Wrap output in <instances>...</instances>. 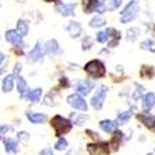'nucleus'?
I'll list each match as a JSON object with an SVG mask.
<instances>
[{"mask_svg": "<svg viewBox=\"0 0 155 155\" xmlns=\"http://www.w3.org/2000/svg\"><path fill=\"white\" fill-rule=\"evenodd\" d=\"M122 138H123V133L122 131H115L113 133V137H112V140H110V147H112V150H117L119 148V145H120V141H122Z\"/></svg>", "mask_w": 155, "mask_h": 155, "instance_id": "5701e85b", "label": "nucleus"}, {"mask_svg": "<svg viewBox=\"0 0 155 155\" xmlns=\"http://www.w3.org/2000/svg\"><path fill=\"white\" fill-rule=\"evenodd\" d=\"M84 13L85 14H91V13H105L108 10V6H105L104 2H98V0H84Z\"/></svg>", "mask_w": 155, "mask_h": 155, "instance_id": "39448f33", "label": "nucleus"}, {"mask_svg": "<svg viewBox=\"0 0 155 155\" xmlns=\"http://www.w3.org/2000/svg\"><path fill=\"white\" fill-rule=\"evenodd\" d=\"M147 155H154V154H152V152H150V154H147Z\"/></svg>", "mask_w": 155, "mask_h": 155, "instance_id": "c03bdc74", "label": "nucleus"}, {"mask_svg": "<svg viewBox=\"0 0 155 155\" xmlns=\"http://www.w3.org/2000/svg\"><path fill=\"white\" fill-rule=\"evenodd\" d=\"M45 52L51 56H56V54H60L61 53V49L59 46V42L56 39H49L46 43H45Z\"/></svg>", "mask_w": 155, "mask_h": 155, "instance_id": "ddd939ff", "label": "nucleus"}, {"mask_svg": "<svg viewBox=\"0 0 155 155\" xmlns=\"http://www.w3.org/2000/svg\"><path fill=\"white\" fill-rule=\"evenodd\" d=\"M154 106H155V95L152 92H148L143 98V108H144V110H150Z\"/></svg>", "mask_w": 155, "mask_h": 155, "instance_id": "6ab92c4d", "label": "nucleus"}, {"mask_svg": "<svg viewBox=\"0 0 155 155\" xmlns=\"http://www.w3.org/2000/svg\"><path fill=\"white\" fill-rule=\"evenodd\" d=\"M17 136H18V140L24 141V143H27V140L29 138V134L27 133V131H20V133L17 134Z\"/></svg>", "mask_w": 155, "mask_h": 155, "instance_id": "f704fd0d", "label": "nucleus"}, {"mask_svg": "<svg viewBox=\"0 0 155 155\" xmlns=\"http://www.w3.org/2000/svg\"><path fill=\"white\" fill-rule=\"evenodd\" d=\"M66 29H67V32H69V35L71 38H78L81 35V32H83V27L77 21H70L67 24V27H66Z\"/></svg>", "mask_w": 155, "mask_h": 155, "instance_id": "4468645a", "label": "nucleus"}, {"mask_svg": "<svg viewBox=\"0 0 155 155\" xmlns=\"http://www.w3.org/2000/svg\"><path fill=\"white\" fill-rule=\"evenodd\" d=\"M138 35H140V29L138 28H130L129 31H127V39H129L130 42L137 41Z\"/></svg>", "mask_w": 155, "mask_h": 155, "instance_id": "c85d7f7f", "label": "nucleus"}, {"mask_svg": "<svg viewBox=\"0 0 155 155\" xmlns=\"http://www.w3.org/2000/svg\"><path fill=\"white\" fill-rule=\"evenodd\" d=\"M138 120H140L144 126H147L148 129H154L155 127V116H152V115L140 113V115H138Z\"/></svg>", "mask_w": 155, "mask_h": 155, "instance_id": "f3484780", "label": "nucleus"}, {"mask_svg": "<svg viewBox=\"0 0 155 155\" xmlns=\"http://www.w3.org/2000/svg\"><path fill=\"white\" fill-rule=\"evenodd\" d=\"M99 126H101V129L104 130L105 133H115L116 127L119 126V124H117V122H115V120L104 119L99 122Z\"/></svg>", "mask_w": 155, "mask_h": 155, "instance_id": "2eb2a0df", "label": "nucleus"}, {"mask_svg": "<svg viewBox=\"0 0 155 155\" xmlns=\"http://www.w3.org/2000/svg\"><path fill=\"white\" fill-rule=\"evenodd\" d=\"M84 71L87 74H90L92 78H102V77L106 76V69H105V64L101 60L94 59V60H90L84 66Z\"/></svg>", "mask_w": 155, "mask_h": 155, "instance_id": "f03ea898", "label": "nucleus"}, {"mask_svg": "<svg viewBox=\"0 0 155 155\" xmlns=\"http://www.w3.org/2000/svg\"><path fill=\"white\" fill-rule=\"evenodd\" d=\"M4 71H6V69H4V67H2V66H0V76H2V74H3Z\"/></svg>", "mask_w": 155, "mask_h": 155, "instance_id": "37998d69", "label": "nucleus"}, {"mask_svg": "<svg viewBox=\"0 0 155 155\" xmlns=\"http://www.w3.org/2000/svg\"><path fill=\"white\" fill-rule=\"evenodd\" d=\"M22 38L24 36L18 32L17 29H8L6 31V41L14 46H21L22 45Z\"/></svg>", "mask_w": 155, "mask_h": 155, "instance_id": "9b49d317", "label": "nucleus"}, {"mask_svg": "<svg viewBox=\"0 0 155 155\" xmlns=\"http://www.w3.org/2000/svg\"><path fill=\"white\" fill-rule=\"evenodd\" d=\"M88 119L87 115H81V113H70V120H71L73 124H77V126H83L85 120Z\"/></svg>", "mask_w": 155, "mask_h": 155, "instance_id": "aec40b11", "label": "nucleus"}, {"mask_svg": "<svg viewBox=\"0 0 155 155\" xmlns=\"http://www.w3.org/2000/svg\"><path fill=\"white\" fill-rule=\"evenodd\" d=\"M43 2H46V3H59V0H43Z\"/></svg>", "mask_w": 155, "mask_h": 155, "instance_id": "79ce46f5", "label": "nucleus"}, {"mask_svg": "<svg viewBox=\"0 0 155 155\" xmlns=\"http://www.w3.org/2000/svg\"><path fill=\"white\" fill-rule=\"evenodd\" d=\"M137 13H138L137 2H136V0H131L126 7H124V10L120 13V22L127 24V22L133 21L134 18H136V15H137Z\"/></svg>", "mask_w": 155, "mask_h": 155, "instance_id": "7ed1b4c3", "label": "nucleus"}, {"mask_svg": "<svg viewBox=\"0 0 155 155\" xmlns=\"http://www.w3.org/2000/svg\"><path fill=\"white\" fill-rule=\"evenodd\" d=\"M67 145H69V143H67L66 138L59 137V140L56 141V144H54V150H58V151H64L66 148H67Z\"/></svg>", "mask_w": 155, "mask_h": 155, "instance_id": "c756f323", "label": "nucleus"}, {"mask_svg": "<svg viewBox=\"0 0 155 155\" xmlns=\"http://www.w3.org/2000/svg\"><path fill=\"white\" fill-rule=\"evenodd\" d=\"M108 87L106 85H101L99 88H98V91L95 92V95L92 97V99H91V106L94 109H97V110H99V109L104 106V102L105 99H106V95H108Z\"/></svg>", "mask_w": 155, "mask_h": 155, "instance_id": "423d86ee", "label": "nucleus"}, {"mask_svg": "<svg viewBox=\"0 0 155 155\" xmlns=\"http://www.w3.org/2000/svg\"><path fill=\"white\" fill-rule=\"evenodd\" d=\"M25 116H27V119L31 123H34V124H41V123H45L48 120V116L45 113L34 112V110H27Z\"/></svg>", "mask_w": 155, "mask_h": 155, "instance_id": "f8f14e48", "label": "nucleus"}, {"mask_svg": "<svg viewBox=\"0 0 155 155\" xmlns=\"http://www.w3.org/2000/svg\"><path fill=\"white\" fill-rule=\"evenodd\" d=\"M54 10H56V13L63 15V17H70V15L74 14L76 3H56Z\"/></svg>", "mask_w": 155, "mask_h": 155, "instance_id": "6e6552de", "label": "nucleus"}, {"mask_svg": "<svg viewBox=\"0 0 155 155\" xmlns=\"http://www.w3.org/2000/svg\"><path fill=\"white\" fill-rule=\"evenodd\" d=\"M4 145H6V151L7 152H13V154H15V152H18V143L17 140H13V138H4Z\"/></svg>", "mask_w": 155, "mask_h": 155, "instance_id": "412c9836", "label": "nucleus"}, {"mask_svg": "<svg viewBox=\"0 0 155 155\" xmlns=\"http://www.w3.org/2000/svg\"><path fill=\"white\" fill-rule=\"evenodd\" d=\"M143 92H144V88L141 85H138V84H136V92L133 94V98L134 99H138V98L143 95Z\"/></svg>", "mask_w": 155, "mask_h": 155, "instance_id": "72a5a7b5", "label": "nucleus"}, {"mask_svg": "<svg viewBox=\"0 0 155 155\" xmlns=\"http://www.w3.org/2000/svg\"><path fill=\"white\" fill-rule=\"evenodd\" d=\"M8 131H11V126H7V124H2L0 126V134L8 133Z\"/></svg>", "mask_w": 155, "mask_h": 155, "instance_id": "c9c22d12", "label": "nucleus"}, {"mask_svg": "<svg viewBox=\"0 0 155 155\" xmlns=\"http://www.w3.org/2000/svg\"><path fill=\"white\" fill-rule=\"evenodd\" d=\"M141 48L145 49V51H148V52H154L155 53V41L151 39V38L143 41V42H141Z\"/></svg>", "mask_w": 155, "mask_h": 155, "instance_id": "cd10ccee", "label": "nucleus"}, {"mask_svg": "<svg viewBox=\"0 0 155 155\" xmlns=\"http://www.w3.org/2000/svg\"><path fill=\"white\" fill-rule=\"evenodd\" d=\"M20 73H21V64L17 63V64L14 66V74L15 76H20Z\"/></svg>", "mask_w": 155, "mask_h": 155, "instance_id": "4c0bfd02", "label": "nucleus"}, {"mask_svg": "<svg viewBox=\"0 0 155 155\" xmlns=\"http://www.w3.org/2000/svg\"><path fill=\"white\" fill-rule=\"evenodd\" d=\"M51 124L54 129V134H56L58 137H61V136L67 134L73 127L71 120L66 119V117H63V116H60V115L53 116L51 120Z\"/></svg>", "mask_w": 155, "mask_h": 155, "instance_id": "f257e3e1", "label": "nucleus"}, {"mask_svg": "<svg viewBox=\"0 0 155 155\" xmlns=\"http://www.w3.org/2000/svg\"><path fill=\"white\" fill-rule=\"evenodd\" d=\"M110 144L105 141H98V143H91L87 145V151L90 155H109L110 152Z\"/></svg>", "mask_w": 155, "mask_h": 155, "instance_id": "20e7f679", "label": "nucleus"}, {"mask_svg": "<svg viewBox=\"0 0 155 155\" xmlns=\"http://www.w3.org/2000/svg\"><path fill=\"white\" fill-rule=\"evenodd\" d=\"M17 31L20 34H21L22 36H25L28 35V31H29V24L25 21V20H18L17 21Z\"/></svg>", "mask_w": 155, "mask_h": 155, "instance_id": "b1692460", "label": "nucleus"}, {"mask_svg": "<svg viewBox=\"0 0 155 155\" xmlns=\"http://www.w3.org/2000/svg\"><path fill=\"white\" fill-rule=\"evenodd\" d=\"M123 0H109L108 2V10H116L122 4Z\"/></svg>", "mask_w": 155, "mask_h": 155, "instance_id": "2f4dec72", "label": "nucleus"}, {"mask_svg": "<svg viewBox=\"0 0 155 155\" xmlns=\"http://www.w3.org/2000/svg\"><path fill=\"white\" fill-rule=\"evenodd\" d=\"M14 78L15 74H7V76L3 78V83H2V90L3 92H10L14 87Z\"/></svg>", "mask_w": 155, "mask_h": 155, "instance_id": "a211bd4d", "label": "nucleus"}, {"mask_svg": "<svg viewBox=\"0 0 155 155\" xmlns=\"http://www.w3.org/2000/svg\"><path fill=\"white\" fill-rule=\"evenodd\" d=\"M39 155H54V154L52 151V148H43L42 151L39 152Z\"/></svg>", "mask_w": 155, "mask_h": 155, "instance_id": "e433bc0d", "label": "nucleus"}, {"mask_svg": "<svg viewBox=\"0 0 155 155\" xmlns=\"http://www.w3.org/2000/svg\"><path fill=\"white\" fill-rule=\"evenodd\" d=\"M43 54H45V48L41 45V42H38L34 46V49L28 53V61H31V63H36V61L42 60Z\"/></svg>", "mask_w": 155, "mask_h": 155, "instance_id": "9d476101", "label": "nucleus"}, {"mask_svg": "<svg viewBox=\"0 0 155 155\" xmlns=\"http://www.w3.org/2000/svg\"><path fill=\"white\" fill-rule=\"evenodd\" d=\"M92 39H91L90 36H85L83 39V51H88V49H91V46H92Z\"/></svg>", "mask_w": 155, "mask_h": 155, "instance_id": "473e14b6", "label": "nucleus"}, {"mask_svg": "<svg viewBox=\"0 0 155 155\" xmlns=\"http://www.w3.org/2000/svg\"><path fill=\"white\" fill-rule=\"evenodd\" d=\"M133 110H134V108H131V109H129V110H126V112H123V113H120L119 116H117V124H124V123L127 122V120H130V117H131V115H133Z\"/></svg>", "mask_w": 155, "mask_h": 155, "instance_id": "393cba45", "label": "nucleus"}, {"mask_svg": "<svg viewBox=\"0 0 155 155\" xmlns=\"http://www.w3.org/2000/svg\"><path fill=\"white\" fill-rule=\"evenodd\" d=\"M94 88V83L90 80H78L76 84V91L80 95H88Z\"/></svg>", "mask_w": 155, "mask_h": 155, "instance_id": "1a4fd4ad", "label": "nucleus"}, {"mask_svg": "<svg viewBox=\"0 0 155 155\" xmlns=\"http://www.w3.org/2000/svg\"><path fill=\"white\" fill-rule=\"evenodd\" d=\"M105 24H106V21H105V18L101 17V15H95L94 18H91V21H90L91 28H99V27H104Z\"/></svg>", "mask_w": 155, "mask_h": 155, "instance_id": "a878e982", "label": "nucleus"}, {"mask_svg": "<svg viewBox=\"0 0 155 155\" xmlns=\"http://www.w3.org/2000/svg\"><path fill=\"white\" fill-rule=\"evenodd\" d=\"M67 104L74 109H78V110H83V112H87V109H88V105H87L85 99L83 98V95L80 94H71L67 97Z\"/></svg>", "mask_w": 155, "mask_h": 155, "instance_id": "0eeeda50", "label": "nucleus"}, {"mask_svg": "<svg viewBox=\"0 0 155 155\" xmlns=\"http://www.w3.org/2000/svg\"><path fill=\"white\" fill-rule=\"evenodd\" d=\"M41 97H42V88H35V90L29 91L27 95V99L29 102H39Z\"/></svg>", "mask_w": 155, "mask_h": 155, "instance_id": "4be33fe9", "label": "nucleus"}, {"mask_svg": "<svg viewBox=\"0 0 155 155\" xmlns=\"http://www.w3.org/2000/svg\"><path fill=\"white\" fill-rule=\"evenodd\" d=\"M17 91L21 98H27V95H28V92H29L28 84H27V81L22 78L21 76H18V80H17Z\"/></svg>", "mask_w": 155, "mask_h": 155, "instance_id": "dca6fc26", "label": "nucleus"}, {"mask_svg": "<svg viewBox=\"0 0 155 155\" xmlns=\"http://www.w3.org/2000/svg\"><path fill=\"white\" fill-rule=\"evenodd\" d=\"M4 60H6V54H4V53H2V52H0V64H2V63H3Z\"/></svg>", "mask_w": 155, "mask_h": 155, "instance_id": "a19ab883", "label": "nucleus"}, {"mask_svg": "<svg viewBox=\"0 0 155 155\" xmlns=\"http://www.w3.org/2000/svg\"><path fill=\"white\" fill-rule=\"evenodd\" d=\"M60 85L61 87H69V81H67V78H66V77L60 78Z\"/></svg>", "mask_w": 155, "mask_h": 155, "instance_id": "ea45409f", "label": "nucleus"}, {"mask_svg": "<svg viewBox=\"0 0 155 155\" xmlns=\"http://www.w3.org/2000/svg\"><path fill=\"white\" fill-rule=\"evenodd\" d=\"M97 41L99 43H104V42H108L109 41V34L108 31L105 29V31H99V32L97 34Z\"/></svg>", "mask_w": 155, "mask_h": 155, "instance_id": "7c9ffc66", "label": "nucleus"}, {"mask_svg": "<svg viewBox=\"0 0 155 155\" xmlns=\"http://www.w3.org/2000/svg\"><path fill=\"white\" fill-rule=\"evenodd\" d=\"M85 133H87V134H91V137L95 138V140H98V136H99L98 133H95V131H92V130H87Z\"/></svg>", "mask_w": 155, "mask_h": 155, "instance_id": "58836bf2", "label": "nucleus"}, {"mask_svg": "<svg viewBox=\"0 0 155 155\" xmlns=\"http://www.w3.org/2000/svg\"><path fill=\"white\" fill-rule=\"evenodd\" d=\"M155 74L154 71V67H150V66H143L140 70V76L143 77V78H152V76Z\"/></svg>", "mask_w": 155, "mask_h": 155, "instance_id": "bb28decb", "label": "nucleus"}]
</instances>
